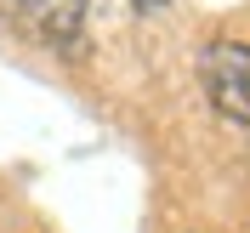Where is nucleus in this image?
Instances as JSON below:
<instances>
[{
  "label": "nucleus",
  "instance_id": "obj_2",
  "mask_svg": "<svg viewBox=\"0 0 250 233\" xmlns=\"http://www.w3.org/2000/svg\"><path fill=\"white\" fill-rule=\"evenodd\" d=\"M0 23L34 46H74L85 0H0Z\"/></svg>",
  "mask_w": 250,
  "mask_h": 233
},
{
  "label": "nucleus",
  "instance_id": "obj_3",
  "mask_svg": "<svg viewBox=\"0 0 250 233\" xmlns=\"http://www.w3.org/2000/svg\"><path fill=\"white\" fill-rule=\"evenodd\" d=\"M137 6H142V12H148V6H165V0H137Z\"/></svg>",
  "mask_w": 250,
  "mask_h": 233
},
{
  "label": "nucleus",
  "instance_id": "obj_1",
  "mask_svg": "<svg viewBox=\"0 0 250 233\" xmlns=\"http://www.w3.org/2000/svg\"><path fill=\"white\" fill-rule=\"evenodd\" d=\"M199 80L222 120H250V40H210L199 57Z\"/></svg>",
  "mask_w": 250,
  "mask_h": 233
}]
</instances>
